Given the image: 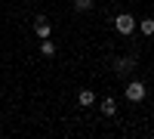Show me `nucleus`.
<instances>
[{"mask_svg":"<svg viewBox=\"0 0 154 139\" xmlns=\"http://www.w3.org/2000/svg\"><path fill=\"white\" fill-rule=\"evenodd\" d=\"M136 65H139V56H120V59H114V71H117V74L133 71Z\"/></svg>","mask_w":154,"mask_h":139,"instance_id":"obj_2","label":"nucleus"},{"mask_svg":"<svg viewBox=\"0 0 154 139\" xmlns=\"http://www.w3.org/2000/svg\"><path fill=\"white\" fill-rule=\"evenodd\" d=\"M34 34L43 40V37H49V34H53V25H49L43 16H37V19H34Z\"/></svg>","mask_w":154,"mask_h":139,"instance_id":"obj_4","label":"nucleus"},{"mask_svg":"<svg viewBox=\"0 0 154 139\" xmlns=\"http://www.w3.org/2000/svg\"><path fill=\"white\" fill-rule=\"evenodd\" d=\"M93 99H96L93 90H80V93H77V102H80V105H93Z\"/></svg>","mask_w":154,"mask_h":139,"instance_id":"obj_6","label":"nucleus"},{"mask_svg":"<svg viewBox=\"0 0 154 139\" xmlns=\"http://www.w3.org/2000/svg\"><path fill=\"white\" fill-rule=\"evenodd\" d=\"M74 9L77 12H89L93 9V0H74Z\"/></svg>","mask_w":154,"mask_h":139,"instance_id":"obj_9","label":"nucleus"},{"mask_svg":"<svg viewBox=\"0 0 154 139\" xmlns=\"http://www.w3.org/2000/svg\"><path fill=\"white\" fill-rule=\"evenodd\" d=\"M40 53H43V56H56V43L49 40V37H43V43H40Z\"/></svg>","mask_w":154,"mask_h":139,"instance_id":"obj_7","label":"nucleus"},{"mask_svg":"<svg viewBox=\"0 0 154 139\" xmlns=\"http://www.w3.org/2000/svg\"><path fill=\"white\" fill-rule=\"evenodd\" d=\"M114 28H117V34H123V37H130V34L136 31V19L130 16V12H120V16L114 19Z\"/></svg>","mask_w":154,"mask_h":139,"instance_id":"obj_1","label":"nucleus"},{"mask_svg":"<svg viewBox=\"0 0 154 139\" xmlns=\"http://www.w3.org/2000/svg\"><path fill=\"white\" fill-rule=\"evenodd\" d=\"M126 99H130V102H142V99H145V84L142 81L126 84Z\"/></svg>","mask_w":154,"mask_h":139,"instance_id":"obj_3","label":"nucleus"},{"mask_svg":"<svg viewBox=\"0 0 154 139\" xmlns=\"http://www.w3.org/2000/svg\"><path fill=\"white\" fill-rule=\"evenodd\" d=\"M142 34L145 37H154V19H142Z\"/></svg>","mask_w":154,"mask_h":139,"instance_id":"obj_8","label":"nucleus"},{"mask_svg":"<svg viewBox=\"0 0 154 139\" xmlns=\"http://www.w3.org/2000/svg\"><path fill=\"white\" fill-rule=\"evenodd\" d=\"M102 115H105V118H114V115H117V99H114V96L102 99Z\"/></svg>","mask_w":154,"mask_h":139,"instance_id":"obj_5","label":"nucleus"}]
</instances>
